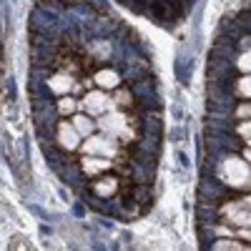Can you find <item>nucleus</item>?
Wrapping results in <instances>:
<instances>
[{
	"instance_id": "obj_1",
	"label": "nucleus",
	"mask_w": 251,
	"mask_h": 251,
	"mask_svg": "<svg viewBox=\"0 0 251 251\" xmlns=\"http://www.w3.org/2000/svg\"><path fill=\"white\" fill-rule=\"evenodd\" d=\"M224 169H226V176H228V183L231 186L241 188V186L249 183V166H246V161H239V158L231 156V158L224 161Z\"/></svg>"
},
{
	"instance_id": "obj_2",
	"label": "nucleus",
	"mask_w": 251,
	"mask_h": 251,
	"mask_svg": "<svg viewBox=\"0 0 251 251\" xmlns=\"http://www.w3.org/2000/svg\"><path fill=\"white\" fill-rule=\"evenodd\" d=\"M58 141H60L63 149L73 151L75 146H78V128H71L68 123H60L58 126Z\"/></svg>"
},
{
	"instance_id": "obj_3",
	"label": "nucleus",
	"mask_w": 251,
	"mask_h": 251,
	"mask_svg": "<svg viewBox=\"0 0 251 251\" xmlns=\"http://www.w3.org/2000/svg\"><path fill=\"white\" fill-rule=\"evenodd\" d=\"M86 151H88V153H103V156H108V158H111V153H113V143H111L108 138H91V141L86 143Z\"/></svg>"
},
{
	"instance_id": "obj_4",
	"label": "nucleus",
	"mask_w": 251,
	"mask_h": 251,
	"mask_svg": "<svg viewBox=\"0 0 251 251\" xmlns=\"http://www.w3.org/2000/svg\"><path fill=\"white\" fill-rule=\"evenodd\" d=\"M108 106H111V100L103 96V93H91L86 98V108L91 113H103V111H108Z\"/></svg>"
},
{
	"instance_id": "obj_5",
	"label": "nucleus",
	"mask_w": 251,
	"mask_h": 251,
	"mask_svg": "<svg viewBox=\"0 0 251 251\" xmlns=\"http://www.w3.org/2000/svg\"><path fill=\"white\" fill-rule=\"evenodd\" d=\"M96 83H98V86H103V88H116L118 86V73L100 71V73H96Z\"/></svg>"
},
{
	"instance_id": "obj_6",
	"label": "nucleus",
	"mask_w": 251,
	"mask_h": 251,
	"mask_svg": "<svg viewBox=\"0 0 251 251\" xmlns=\"http://www.w3.org/2000/svg\"><path fill=\"white\" fill-rule=\"evenodd\" d=\"M108 166H111V161H100V158H86V161H83V171H86V174H98V171H103V169H108Z\"/></svg>"
},
{
	"instance_id": "obj_7",
	"label": "nucleus",
	"mask_w": 251,
	"mask_h": 251,
	"mask_svg": "<svg viewBox=\"0 0 251 251\" xmlns=\"http://www.w3.org/2000/svg\"><path fill=\"white\" fill-rule=\"evenodd\" d=\"M48 86H50V91L63 93V91H71V88H73V80L66 78V75H55L53 80H48Z\"/></svg>"
},
{
	"instance_id": "obj_8",
	"label": "nucleus",
	"mask_w": 251,
	"mask_h": 251,
	"mask_svg": "<svg viewBox=\"0 0 251 251\" xmlns=\"http://www.w3.org/2000/svg\"><path fill=\"white\" fill-rule=\"evenodd\" d=\"M100 126H103L106 131H121L123 126H126V121H123V116H108V118L100 121Z\"/></svg>"
},
{
	"instance_id": "obj_9",
	"label": "nucleus",
	"mask_w": 251,
	"mask_h": 251,
	"mask_svg": "<svg viewBox=\"0 0 251 251\" xmlns=\"http://www.w3.org/2000/svg\"><path fill=\"white\" fill-rule=\"evenodd\" d=\"M93 191L100 196H108L116 191V178H103V183H93Z\"/></svg>"
},
{
	"instance_id": "obj_10",
	"label": "nucleus",
	"mask_w": 251,
	"mask_h": 251,
	"mask_svg": "<svg viewBox=\"0 0 251 251\" xmlns=\"http://www.w3.org/2000/svg\"><path fill=\"white\" fill-rule=\"evenodd\" d=\"M73 123H75L78 133H86V136H91V131H93V121H88L86 116H78Z\"/></svg>"
},
{
	"instance_id": "obj_11",
	"label": "nucleus",
	"mask_w": 251,
	"mask_h": 251,
	"mask_svg": "<svg viewBox=\"0 0 251 251\" xmlns=\"http://www.w3.org/2000/svg\"><path fill=\"white\" fill-rule=\"evenodd\" d=\"M58 108H60V113H73V108H75V100H73V98H63Z\"/></svg>"
},
{
	"instance_id": "obj_12",
	"label": "nucleus",
	"mask_w": 251,
	"mask_h": 251,
	"mask_svg": "<svg viewBox=\"0 0 251 251\" xmlns=\"http://www.w3.org/2000/svg\"><path fill=\"white\" fill-rule=\"evenodd\" d=\"M236 66H239L241 71H251V50H246V53L239 58V63H236Z\"/></svg>"
},
{
	"instance_id": "obj_13",
	"label": "nucleus",
	"mask_w": 251,
	"mask_h": 251,
	"mask_svg": "<svg viewBox=\"0 0 251 251\" xmlns=\"http://www.w3.org/2000/svg\"><path fill=\"white\" fill-rule=\"evenodd\" d=\"M239 93L241 96H251V78H241L239 80Z\"/></svg>"
},
{
	"instance_id": "obj_14",
	"label": "nucleus",
	"mask_w": 251,
	"mask_h": 251,
	"mask_svg": "<svg viewBox=\"0 0 251 251\" xmlns=\"http://www.w3.org/2000/svg\"><path fill=\"white\" fill-rule=\"evenodd\" d=\"M239 133L251 138V123H241V126H239Z\"/></svg>"
},
{
	"instance_id": "obj_15",
	"label": "nucleus",
	"mask_w": 251,
	"mask_h": 251,
	"mask_svg": "<svg viewBox=\"0 0 251 251\" xmlns=\"http://www.w3.org/2000/svg\"><path fill=\"white\" fill-rule=\"evenodd\" d=\"M239 116H251V106H241L239 108Z\"/></svg>"
},
{
	"instance_id": "obj_16",
	"label": "nucleus",
	"mask_w": 251,
	"mask_h": 251,
	"mask_svg": "<svg viewBox=\"0 0 251 251\" xmlns=\"http://www.w3.org/2000/svg\"><path fill=\"white\" fill-rule=\"evenodd\" d=\"M246 161L251 163V146H249V151H246Z\"/></svg>"
},
{
	"instance_id": "obj_17",
	"label": "nucleus",
	"mask_w": 251,
	"mask_h": 251,
	"mask_svg": "<svg viewBox=\"0 0 251 251\" xmlns=\"http://www.w3.org/2000/svg\"><path fill=\"white\" fill-rule=\"evenodd\" d=\"M244 203H246V206L251 208V196H249V199H244Z\"/></svg>"
},
{
	"instance_id": "obj_18",
	"label": "nucleus",
	"mask_w": 251,
	"mask_h": 251,
	"mask_svg": "<svg viewBox=\"0 0 251 251\" xmlns=\"http://www.w3.org/2000/svg\"><path fill=\"white\" fill-rule=\"evenodd\" d=\"M244 236H246V239H251V231H244Z\"/></svg>"
},
{
	"instance_id": "obj_19",
	"label": "nucleus",
	"mask_w": 251,
	"mask_h": 251,
	"mask_svg": "<svg viewBox=\"0 0 251 251\" xmlns=\"http://www.w3.org/2000/svg\"><path fill=\"white\" fill-rule=\"evenodd\" d=\"M249 146H251V138H249Z\"/></svg>"
}]
</instances>
